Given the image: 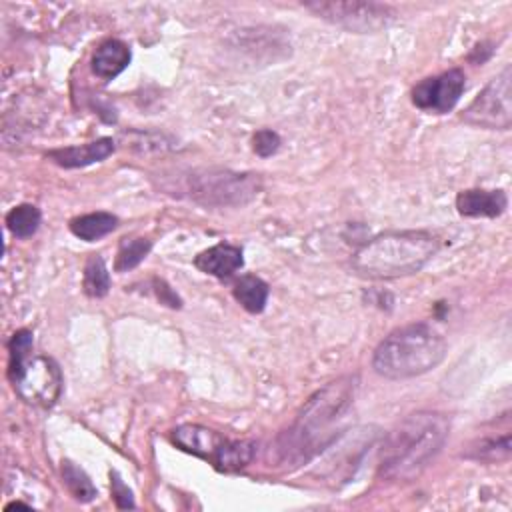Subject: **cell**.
<instances>
[{
    "mask_svg": "<svg viewBox=\"0 0 512 512\" xmlns=\"http://www.w3.org/2000/svg\"><path fill=\"white\" fill-rule=\"evenodd\" d=\"M256 454V444L248 440H224L212 460V464L222 472H234L252 462Z\"/></svg>",
    "mask_w": 512,
    "mask_h": 512,
    "instance_id": "cell-16",
    "label": "cell"
},
{
    "mask_svg": "<svg viewBox=\"0 0 512 512\" xmlns=\"http://www.w3.org/2000/svg\"><path fill=\"white\" fill-rule=\"evenodd\" d=\"M450 432L440 412H414L396 424L380 450L378 474L386 480H412L438 454Z\"/></svg>",
    "mask_w": 512,
    "mask_h": 512,
    "instance_id": "cell-1",
    "label": "cell"
},
{
    "mask_svg": "<svg viewBox=\"0 0 512 512\" xmlns=\"http://www.w3.org/2000/svg\"><path fill=\"white\" fill-rule=\"evenodd\" d=\"M172 440L186 452H192L200 458L214 460L220 444L226 440L218 432L198 426V424H182L172 432Z\"/></svg>",
    "mask_w": 512,
    "mask_h": 512,
    "instance_id": "cell-13",
    "label": "cell"
},
{
    "mask_svg": "<svg viewBox=\"0 0 512 512\" xmlns=\"http://www.w3.org/2000/svg\"><path fill=\"white\" fill-rule=\"evenodd\" d=\"M42 214L34 204H18L6 214V226L16 238L32 236L40 226Z\"/></svg>",
    "mask_w": 512,
    "mask_h": 512,
    "instance_id": "cell-18",
    "label": "cell"
},
{
    "mask_svg": "<svg viewBox=\"0 0 512 512\" xmlns=\"http://www.w3.org/2000/svg\"><path fill=\"white\" fill-rule=\"evenodd\" d=\"M190 198L216 208L244 206L260 192V176L252 172H232L222 168L194 170L188 176Z\"/></svg>",
    "mask_w": 512,
    "mask_h": 512,
    "instance_id": "cell-6",
    "label": "cell"
},
{
    "mask_svg": "<svg viewBox=\"0 0 512 512\" xmlns=\"http://www.w3.org/2000/svg\"><path fill=\"white\" fill-rule=\"evenodd\" d=\"M440 250V240L428 230H392L356 248L352 268L366 278H400L420 272Z\"/></svg>",
    "mask_w": 512,
    "mask_h": 512,
    "instance_id": "cell-2",
    "label": "cell"
},
{
    "mask_svg": "<svg viewBox=\"0 0 512 512\" xmlns=\"http://www.w3.org/2000/svg\"><path fill=\"white\" fill-rule=\"evenodd\" d=\"M110 478H112V498H114L116 506L118 508H134L136 504H134L130 488L122 482V478L116 472H110Z\"/></svg>",
    "mask_w": 512,
    "mask_h": 512,
    "instance_id": "cell-24",
    "label": "cell"
},
{
    "mask_svg": "<svg viewBox=\"0 0 512 512\" xmlns=\"http://www.w3.org/2000/svg\"><path fill=\"white\" fill-rule=\"evenodd\" d=\"M462 120L486 130H508L512 124V70L506 66L468 104Z\"/></svg>",
    "mask_w": 512,
    "mask_h": 512,
    "instance_id": "cell-8",
    "label": "cell"
},
{
    "mask_svg": "<svg viewBox=\"0 0 512 512\" xmlns=\"http://www.w3.org/2000/svg\"><path fill=\"white\" fill-rule=\"evenodd\" d=\"M466 86V76L460 68L424 78L412 88V104L420 110L444 114L456 106Z\"/></svg>",
    "mask_w": 512,
    "mask_h": 512,
    "instance_id": "cell-9",
    "label": "cell"
},
{
    "mask_svg": "<svg viewBox=\"0 0 512 512\" xmlns=\"http://www.w3.org/2000/svg\"><path fill=\"white\" fill-rule=\"evenodd\" d=\"M194 266L204 274H210L216 278H228L244 266V258L238 246L222 242L200 252L194 258Z\"/></svg>",
    "mask_w": 512,
    "mask_h": 512,
    "instance_id": "cell-12",
    "label": "cell"
},
{
    "mask_svg": "<svg viewBox=\"0 0 512 512\" xmlns=\"http://www.w3.org/2000/svg\"><path fill=\"white\" fill-rule=\"evenodd\" d=\"M304 8L330 24L358 34L380 32L396 18V10L392 6L362 0H314L306 2Z\"/></svg>",
    "mask_w": 512,
    "mask_h": 512,
    "instance_id": "cell-7",
    "label": "cell"
},
{
    "mask_svg": "<svg viewBox=\"0 0 512 512\" xmlns=\"http://www.w3.org/2000/svg\"><path fill=\"white\" fill-rule=\"evenodd\" d=\"M446 348L444 336L432 324H406L376 346L372 368L390 380L414 378L436 368L444 360Z\"/></svg>",
    "mask_w": 512,
    "mask_h": 512,
    "instance_id": "cell-3",
    "label": "cell"
},
{
    "mask_svg": "<svg viewBox=\"0 0 512 512\" xmlns=\"http://www.w3.org/2000/svg\"><path fill=\"white\" fill-rule=\"evenodd\" d=\"M62 478L66 488L70 490V494L80 500V502H90L96 498V488L90 482V478L86 476V472L82 468H78L74 462L64 460L62 462Z\"/></svg>",
    "mask_w": 512,
    "mask_h": 512,
    "instance_id": "cell-22",
    "label": "cell"
},
{
    "mask_svg": "<svg viewBox=\"0 0 512 512\" xmlns=\"http://www.w3.org/2000/svg\"><path fill=\"white\" fill-rule=\"evenodd\" d=\"M152 242L146 238H124L120 242L118 254H116V262H114V270L116 272H126L132 270L134 266H138L150 252Z\"/></svg>",
    "mask_w": 512,
    "mask_h": 512,
    "instance_id": "cell-21",
    "label": "cell"
},
{
    "mask_svg": "<svg viewBox=\"0 0 512 512\" xmlns=\"http://www.w3.org/2000/svg\"><path fill=\"white\" fill-rule=\"evenodd\" d=\"M114 152V140L104 136L94 142H86L80 146H66V148H56L48 152V158L56 162L62 168H82L94 162H100L108 158Z\"/></svg>",
    "mask_w": 512,
    "mask_h": 512,
    "instance_id": "cell-11",
    "label": "cell"
},
{
    "mask_svg": "<svg viewBox=\"0 0 512 512\" xmlns=\"http://www.w3.org/2000/svg\"><path fill=\"white\" fill-rule=\"evenodd\" d=\"M130 64V48L116 38L102 42L92 56V72L104 80L116 78Z\"/></svg>",
    "mask_w": 512,
    "mask_h": 512,
    "instance_id": "cell-14",
    "label": "cell"
},
{
    "mask_svg": "<svg viewBox=\"0 0 512 512\" xmlns=\"http://www.w3.org/2000/svg\"><path fill=\"white\" fill-rule=\"evenodd\" d=\"M252 148L258 156L262 158H268L272 156L278 148H280V136L274 132V130H268V128H262L254 134L252 138Z\"/></svg>",
    "mask_w": 512,
    "mask_h": 512,
    "instance_id": "cell-23",
    "label": "cell"
},
{
    "mask_svg": "<svg viewBox=\"0 0 512 512\" xmlns=\"http://www.w3.org/2000/svg\"><path fill=\"white\" fill-rule=\"evenodd\" d=\"M466 458L472 460H482V462H496V460H506L510 456V434L506 432L500 438H482L474 442L466 452Z\"/></svg>",
    "mask_w": 512,
    "mask_h": 512,
    "instance_id": "cell-20",
    "label": "cell"
},
{
    "mask_svg": "<svg viewBox=\"0 0 512 512\" xmlns=\"http://www.w3.org/2000/svg\"><path fill=\"white\" fill-rule=\"evenodd\" d=\"M232 294L244 310H248L250 314H258L264 310V306L268 302L270 288L262 278H258L254 274H246L240 280H236Z\"/></svg>",
    "mask_w": 512,
    "mask_h": 512,
    "instance_id": "cell-15",
    "label": "cell"
},
{
    "mask_svg": "<svg viewBox=\"0 0 512 512\" xmlns=\"http://www.w3.org/2000/svg\"><path fill=\"white\" fill-rule=\"evenodd\" d=\"M32 332L18 330L10 338V380L14 390L30 404L52 406L62 390V374L56 362L48 356H30Z\"/></svg>",
    "mask_w": 512,
    "mask_h": 512,
    "instance_id": "cell-5",
    "label": "cell"
},
{
    "mask_svg": "<svg viewBox=\"0 0 512 512\" xmlns=\"http://www.w3.org/2000/svg\"><path fill=\"white\" fill-rule=\"evenodd\" d=\"M508 206V196L504 190H482V188H472V190H462L456 196V210L462 216L468 218H496L504 214Z\"/></svg>",
    "mask_w": 512,
    "mask_h": 512,
    "instance_id": "cell-10",
    "label": "cell"
},
{
    "mask_svg": "<svg viewBox=\"0 0 512 512\" xmlns=\"http://www.w3.org/2000/svg\"><path fill=\"white\" fill-rule=\"evenodd\" d=\"M356 392V376H344L336 382L326 384L318 390L302 408L296 424L288 432V442L282 446L286 456L308 458L316 452L318 444L322 446V438L336 420H340L354 402Z\"/></svg>",
    "mask_w": 512,
    "mask_h": 512,
    "instance_id": "cell-4",
    "label": "cell"
},
{
    "mask_svg": "<svg viewBox=\"0 0 512 512\" xmlns=\"http://www.w3.org/2000/svg\"><path fill=\"white\" fill-rule=\"evenodd\" d=\"M84 292L90 298H102L110 290V272L100 256L88 258L84 266V280H82Z\"/></svg>",
    "mask_w": 512,
    "mask_h": 512,
    "instance_id": "cell-19",
    "label": "cell"
},
{
    "mask_svg": "<svg viewBox=\"0 0 512 512\" xmlns=\"http://www.w3.org/2000/svg\"><path fill=\"white\" fill-rule=\"evenodd\" d=\"M118 226V218L110 212H92L70 220V232L80 240L94 242L106 234H110Z\"/></svg>",
    "mask_w": 512,
    "mask_h": 512,
    "instance_id": "cell-17",
    "label": "cell"
}]
</instances>
